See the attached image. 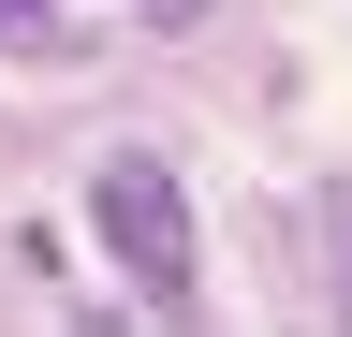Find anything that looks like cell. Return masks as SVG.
Listing matches in <instances>:
<instances>
[{"mask_svg":"<svg viewBox=\"0 0 352 337\" xmlns=\"http://www.w3.org/2000/svg\"><path fill=\"white\" fill-rule=\"evenodd\" d=\"M338 235H352V191H338Z\"/></svg>","mask_w":352,"mask_h":337,"instance_id":"cell-3","label":"cell"},{"mask_svg":"<svg viewBox=\"0 0 352 337\" xmlns=\"http://www.w3.org/2000/svg\"><path fill=\"white\" fill-rule=\"evenodd\" d=\"M88 220H103L118 279L147 293L162 323H191V191H176L162 147H103V176H88Z\"/></svg>","mask_w":352,"mask_h":337,"instance_id":"cell-1","label":"cell"},{"mask_svg":"<svg viewBox=\"0 0 352 337\" xmlns=\"http://www.w3.org/2000/svg\"><path fill=\"white\" fill-rule=\"evenodd\" d=\"M30 15H44V0H0V30H30Z\"/></svg>","mask_w":352,"mask_h":337,"instance_id":"cell-2","label":"cell"}]
</instances>
